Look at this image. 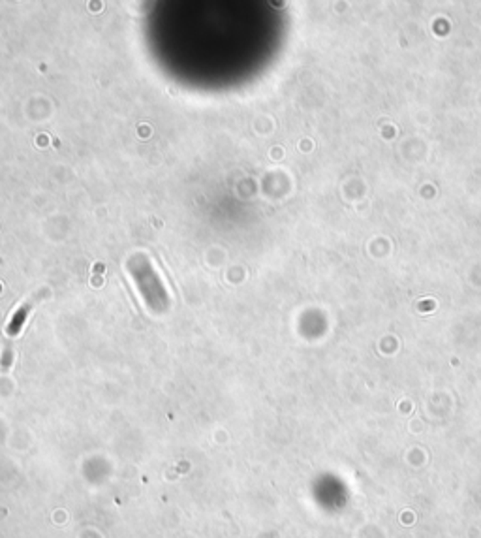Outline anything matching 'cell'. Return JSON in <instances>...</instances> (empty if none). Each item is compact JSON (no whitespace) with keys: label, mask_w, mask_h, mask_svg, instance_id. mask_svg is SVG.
<instances>
[{"label":"cell","mask_w":481,"mask_h":538,"mask_svg":"<svg viewBox=\"0 0 481 538\" xmlns=\"http://www.w3.org/2000/svg\"><path fill=\"white\" fill-rule=\"evenodd\" d=\"M40 300H42L40 294H33L28 300H25V302L17 307V311L13 312V317H11V320L8 322V326H6V334L10 335V337H16V335L21 334V329L23 326H25V322H27L28 314L36 307V303L40 302Z\"/></svg>","instance_id":"2"},{"label":"cell","mask_w":481,"mask_h":538,"mask_svg":"<svg viewBox=\"0 0 481 538\" xmlns=\"http://www.w3.org/2000/svg\"><path fill=\"white\" fill-rule=\"evenodd\" d=\"M126 268L130 269V273H132L139 288V294L145 300V303L149 305V309H153L155 312L166 311L170 307V296H167L166 286L160 280V275L156 273L147 256L136 254L128 260Z\"/></svg>","instance_id":"1"}]
</instances>
